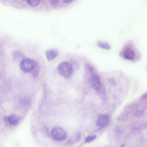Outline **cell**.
Returning a JSON list of instances; mask_svg holds the SVG:
<instances>
[{
    "mask_svg": "<svg viewBox=\"0 0 147 147\" xmlns=\"http://www.w3.org/2000/svg\"><path fill=\"white\" fill-rule=\"evenodd\" d=\"M120 55L125 59L132 60L136 58H140L141 53L133 41L130 40L124 45L119 53Z\"/></svg>",
    "mask_w": 147,
    "mask_h": 147,
    "instance_id": "6da1fadb",
    "label": "cell"
},
{
    "mask_svg": "<svg viewBox=\"0 0 147 147\" xmlns=\"http://www.w3.org/2000/svg\"><path fill=\"white\" fill-rule=\"evenodd\" d=\"M57 69L58 73L62 76L68 78L71 76L73 72L72 64L67 61H64L59 63Z\"/></svg>",
    "mask_w": 147,
    "mask_h": 147,
    "instance_id": "7a4b0ae2",
    "label": "cell"
},
{
    "mask_svg": "<svg viewBox=\"0 0 147 147\" xmlns=\"http://www.w3.org/2000/svg\"><path fill=\"white\" fill-rule=\"evenodd\" d=\"M37 64V63L32 59L25 58L20 62V67L23 71L29 73L33 70Z\"/></svg>",
    "mask_w": 147,
    "mask_h": 147,
    "instance_id": "3957f363",
    "label": "cell"
},
{
    "mask_svg": "<svg viewBox=\"0 0 147 147\" xmlns=\"http://www.w3.org/2000/svg\"><path fill=\"white\" fill-rule=\"evenodd\" d=\"M51 135L53 138L58 141L63 140L66 137L67 134L65 130L60 126H56L52 129Z\"/></svg>",
    "mask_w": 147,
    "mask_h": 147,
    "instance_id": "277c9868",
    "label": "cell"
},
{
    "mask_svg": "<svg viewBox=\"0 0 147 147\" xmlns=\"http://www.w3.org/2000/svg\"><path fill=\"white\" fill-rule=\"evenodd\" d=\"M90 86L93 89L96 90H99L101 87V83L99 76L95 73L91 74L89 79Z\"/></svg>",
    "mask_w": 147,
    "mask_h": 147,
    "instance_id": "5b68a950",
    "label": "cell"
},
{
    "mask_svg": "<svg viewBox=\"0 0 147 147\" xmlns=\"http://www.w3.org/2000/svg\"><path fill=\"white\" fill-rule=\"evenodd\" d=\"M109 121V116L107 114H103L99 115L97 119V124L100 127L106 126Z\"/></svg>",
    "mask_w": 147,
    "mask_h": 147,
    "instance_id": "8992f818",
    "label": "cell"
},
{
    "mask_svg": "<svg viewBox=\"0 0 147 147\" xmlns=\"http://www.w3.org/2000/svg\"><path fill=\"white\" fill-rule=\"evenodd\" d=\"M5 121H7L11 125H17L19 122L20 118L18 116L12 114L5 118Z\"/></svg>",
    "mask_w": 147,
    "mask_h": 147,
    "instance_id": "52a82bcc",
    "label": "cell"
},
{
    "mask_svg": "<svg viewBox=\"0 0 147 147\" xmlns=\"http://www.w3.org/2000/svg\"><path fill=\"white\" fill-rule=\"evenodd\" d=\"M59 53L58 51L56 49H50L46 52V55L48 60L51 61L57 57Z\"/></svg>",
    "mask_w": 147,
    "mask_h": 147,
    "instance_id": "ba28073f",
    "label": "cell"
},
{
    "mask_svg": "<svg viewBox=\"0 0 147 147\" xmlns=\"http://www.w3.org/2000/svg\"><path fill=\"white\" fill-rule=\"evenodd\" d=\"M97 45L100 48L104 49H110L111 47V45L109 43L101 40L97 41Z\"/></svg>",
    "mask_w": 147,
    "mask_h": 147,
    "instance_id": "9c48e42d",
    "label": "cell"
},
{
    "mask_svg": "<svg viewBox=\"0 0 147 147\" xmlns=\"http://www.w3.org/2000/svg\"><path fill=\"white\" fill-rule=\"evenodd\" d=\"M40 1L39 0H28L27 1V3L29 5L33 6H36L39 3Z\"/></svg>",
    "mask_w": 147,
    "mask_h": 147,
    "instance_id": "30bf717a",
    "label": "cell"
},
{
    "mask_svg": "<svg viewBox=\"0 0 147 147\" xmlns=\"http://www.w3.org/2000/svg\"><path fill=\"white\" fill-rule=\"evenodd\" d=\"M96 138V136L95 135L88 136L86 138L85 140V142H90L94 140Z\"/></svg>",
    "mask_w": 147,
    "mask_h": 147,
    "instance_id": "8fae6325",
    "label": "cell"
},
{
    "mask_svg": "<svg viewBox=\"0 0 147 147\" xmlns=\"http://www.w3.org/2000/svg\"><path fill=\"white\" fill-rule=\"evenodd\" d=\"M59 1H60L59 0H51L49 1L50 4L53 5H57L59 3Z\"/></svg>",
    "mask_w": 147,
    "mask_h": 147,
    "instance_id": "7c38bea8",
    "label": "cell"
},
{
    "mask_svg": "<svg viewBox=\"0 0 147 147\" xmlns=\"http://www.w3.org/2000/svg\"><path fill=\"white\" fill-rule=\"evenodd\" d=\"M72 1V0H63L62 2L64 3L67 4L71 2Z\"/></svg>",
    "mask_w": 147,
    "mask_h": 147,
    "instance_id": "4fadbf2b",
    "label": "cell"
},
{
    "mask_svg": "<svg viewBox=\"0 0 147 147\" xmlns=\"http://www.w3.org/2000/svg\"><path fill=\"white\" fill-rule=\"evenodd\" d=\"M124 144H123L121 145V147H124Z\"/></svg>",
    "mask_w": 147,
    "mask_h": 147,
    "instance_id": "5bb4252c",
    "label": "cell"
}]
</instances>
